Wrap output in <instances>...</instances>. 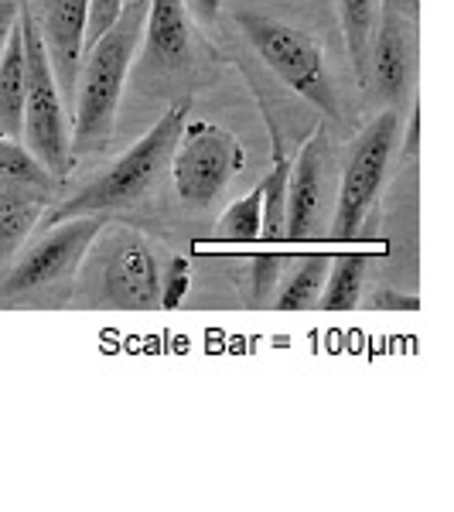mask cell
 <instances>
[{"instance_id": "4316f807", "label": "cell", "mask_w": 454, "mask_h": 512, "mask_svg": "<svg viewBox=\"0 0 454 512\" xmlns=\"http://www.w3.org/2000/svg\"><path fill=\"white\" fill-rule=\"evenodd\" d=\"M403 151H407V158H417V151H420V113L417 110L410 113V127H407V140H403Z\"/></svg>"}, {"instance_id": "ffe728a7", "label": "cell", "mask_w": 454, "mask_h": 512, "mask_svg": "<svg viewBox=\"0 0 454 512\" xmlns=\"http://www.w3.org/2000/svg\"><path fill=\"white\" fill-rule=\"evenodd\" d=\"M260 222H263V195L260 185L250 195L236 198L216 222V239L222 243H257L260 239Z\"/></svg>"}, {"instance_id": "8fae6325", "label": "cell", "mask_w": 454, "mask_h": 512, "mask_svg": "<svg viewBox=\"0 0 454 512\" xmlns=\"http://www.w3.org/2000/svg\"><path fill=\"white\" fill-rule=\"evenodd\" d=\"M294 175L287 181V226L284 239L308 243L318 236V219L328 198V140L325 130H315L308 144L301 147V158L294 164Z\"/></svg>"}, {"instance_id": "2e32d148", "label": "cell", "mask_w": 454, "mask_h": 512, "mask_svg": "<svg viewBox=\"0 0 454 512\" xmlns=\"http://www.w3.org/2000/svg\"><path fill=\"white\" fill-rule=\"evenodd\" d=\"M369 270H373V260L369 256H356L345 253L328 260V277L325 287H321L318 308L325 311H349L362 301V291H366Z\"/></svg>"}, {"instance_id": "d4e9b609", "label": "cell", "mask_w": 454, "mask_h": 512, "mask_svg": "<svg viewBox=\"0 0 454 512\" xmlns=\"http://www.w3.org/2000/svg\"><path fill=\"white\" fill-rule=\"evenodd\" d=\"M24 4H28V0H0V48H4L7 35H11L14 24H18Z\"/></svg>"}, {"instance_id": "44dd1931", "label": "cell", "mask_w": 454, "mask_h": 512, "mask_svg": "<svg viewBox=\"0 0 454 512\" xmlns=\"http://www.w3.org/2000/svg\"><path fill=\"white\" fill-rule=\"evenodd\" d=\"M188 284H192V267L185 256H175L158 277V308H178L188 294Z\"/></svg>"}, {"instance_id": "8992f818", "label": "cell", "mask_w": 454, "mask_h": 512, "mask_svg": "<svg viewBox=\"0 0 454 512\" xmlns=\"http://www.w3.org/2000/svg\"><path fill=\"white\" fill-rule=\"evenodd\" d=\"M239 28L253 45V52L270 65V72H277L284 86H291L311 106H318L325 117L335 120L342 113L332 69H328V59L315 38L277 18H267V14H239Z\"/></svg>"}, {"instance_id": "9a60e30c", "label": "cell", "mask_w": 454, "mask_h": 512, "mask_svg": "<svg viewBox=\"0 0 454 512\" xmlns=\"http://www.w3.org/2000/svg\"><path fill=\"white\" fill-rule=\"evenodd\" d=\"M379 14H383V4H379V0H338V18H342L345 48H349L352 69H356L362 86L369 82V52H373Z\"/></svg>"}, {"instance_id": "6da1fadb", "label": "cell", "mask_w": 454, "mask_h": 512, "mask_svg": "<svg viewBox=\"0 0 454 512\" xmlns=\"http://www.w3.org/2000/svg\"><path fill=\"white\" fill-rule=\"evenodd\" d=\"M147 0H123L117 21L82 48V65L76 79V123H72V154L96 151L106 144L117 123L123 86L130 79L144 31Z\"/></svg>"}, {"instance_id": "7c38bea8", "label": "cell", "mask_w": 454, "mask_h": 512, "mask_svg": "<svg viewBox=\"0 0 454 512\" xmlns=\"http://www.w3.org/2000/svg\"><path fill=\"white\" fill-rule=\"evenodd\" d=\"M417 48H414V28L407 24L396 7H383L379 14V28L373 38V52H369V82L379 99L386 103H403L414 82Z\"/></svg>"}, {"instance_id": "cb8c5ba5", "label": "cell", "mask_w": 454, "mask_h": 512, "mask_svg": "<svg viewBox=\"0 0 454 512\" xmlns=\"http://www.w3.org/2000/svg\"><path fill=\"white\" fill-rule=\"evenodd\" d=\"M373 308H379V311H417L420 301H417V294L379 291V294H373Z\"/></svg>"}, {"instance_id": "ac0fdd59", "label": "cell", "mask_w": 454, "mask_h": 512, "mask_svg": "<svg viewBox=\"0 0 454 512\" xmlns=\"http://www.w3.org/2000/svg\"><path fill=\"white\" fill-rule=\"evenodd\" d=\"M0 185L31 188V192L48 195L55 178L48 175L45 164H41L18 137H0Z\"/></svg>"}, {"instance_id": "7a4b0ae2", "label": "cell", "mask_w": 454, "mask_h": 512, "mask_svg": "<svg viewBox=\"0 0 454 512\" xmlns=\"http://www.w3.org/2000/svg\"><path fill=\"white\" fill-rule=\"evenodd\" d=\"M188 117H192V99H175L164 110V117L127 154H120L103 175L89 181L86 188H79L72 198H65L55 212H48V226L72 216H110V212L134 209L137 202H144L168 175L171 154H175V144Z\"/></svg>"}, {"instance_id": "52a82bcc", "label": "cell", "mask_w": 454, "mask_h": 512, "mask_svg": "<svg viewBox=\"0 0 454 512\" xmlns=\"http://www.w3.org/2000/svg\"><path fill=\"white\" fill-rule=\"evenodd\" d=\"M246 164L243 140L219 123H185L171 154V178L181 205L202 212L226 192Z\"/></svg>"}, {"instance_id": "5bb4252c", "label": "cell", "mask_w": 454, "mask_h": 512, "mask_svg": "<svg viewBox=\"0 0 454 512\" xmlns=\"http://www.w3.org/2000/svg\"><path fill=\"white\" fill-rule=\"evenodd\" d=\"M24 38L21 18L0 48V137H18L24 123Z\"/></svg>"}, {"instance_id": "7402d4cb", "label": "cell", "mask_w": 454, "mask_h": 512, "mask_svg": "<svg viewBox=\"0 0 454 512\" xmlns=\"http://www.w3.org/2000/svg\"><path fill=\"white\" fill-rule=\"evenodd\" d=\"M280 270H284V260L277 253H260L250 260V291H253V304H263L267 297H274Z\"/></svg>"}, {"instance_id": "603a6c76", "label": "cell", "mask_w": 454, "mask_h": 512, "mask_svg": "<svg viewBox=\"0 0 454 512\" xmlns=\"http://www.w3.org/2000/svg\"><path fill=\"white\" fill-rule=\"evenodd\" d=\"M123 11V0H89V21H86V45H93V41L103 35L106 28H110L113 21H117V14Z\"/></svg>"}, {"instance_id": "484cf974", "label": "cell", "mask_w": 454, "mask_h": 512, "mask_svg": "<svg viewBox=\"0 0 454 512\" xmlns=\"http://www.w3.org/2000/svg\"><path fill=\"white\" fill-rule=\"evenodd\" d=\"M185 4H188V11H192L202 24H212V21L219 18L222 0H185Z\"/></svg>"}, {"instance_id": "4fadbf2b", "label": "cell", "mask_w": 454, "mask_h": 512, "mask_svg": "<svg viewBox=\"0 0 454 512\" xmlns=\"http://www.w3.org/2000/svg\"><path fill=\"white\" fill-rule=\"evenodd\" d=\"M48 195L31 188L0 185V267L11 263L45 216Z\"/></svg>"}, {"instance_id": "277c9868", "label": "cell", "mask_w": 454, "mask_h": 512, "mask_svg": "<svg viewBox=\"0 0 454 512\" xmlns=\"http://www.w3.org/2000/svg\"><path fill=\"white\" fill-rule=\"evenodd\" d=\"M21 38H24V123L21 144L45 164L48 175L62 181L72 171V127L65 117V99L55 82L52 62L41 45V35L28 14V4L21 11Z\"/></svg>"}, {"instance_id": "3957f363", "label": "cell", "mask_w": 454, "mask_h": 512, "mask_svg": "<svg viewBox=\"0 0 454 512\" xmlns=\"http://www.w3.org/2000/svg\"><path fill=\"white\" fill-rule=\"evenodd\" d=\"M79 301L89 308L151 311L158 308V253L144 236L106 222L82 256Z\"/></svg>"}, {"instance_id": "9c48e42d", "label": "cell", "mask_w": 454, "mask_h": 512, "mask_svg": "<svg viewBox=\"0 0 454 512\" xmlns=\"http://www.w3.org/2000/svg\"><path fill=\"white\" fill-rule=\"evenodd\" d=\"M137 52L147 79L175 82L192 72V21L185 0H147Z\"/></svg>"}, {"instance_id": "30bf717a", "label": "cell", "mask_w": 454, "mask_h": 512, "mask_svg": "<svg viewBox=\"0 0 454 512\" xmlns=\"http://www.w3.org/2000/svg\"><path fill=\"white\" fill-rule=\"evenodd\" d=\"M28 14L48 52L62 99H72L76 96L82 48H86L89 0H28Z\"/></svg>"}, {"instance_id": "e0dca14e", "label": "cell", "mask_w": 454, "mask_h": 512, "mask_svg": "<svg viewBox=\"0 0 454 512\" xmlns=\"http://www.w3.org/2000/svg\"><path fill=\"white\" fill-rule=\"evenodd\" d=\"M325 277H328V256H321V253L304 256V260L291 270V277L277 280L274 308L277 311L318 308V297H321V287H325Z\"/></svg>"}, {"instance_id": "5b68a950", "label": "cell", "mask_w": 454, "mask_h": 512, "mask_svg": "<svg viewBox=\"0 0 454 512\" xmlns=\"http://www.w3.org/2000/svg\"><path fill=\"white\" fill-rule=\"evenodd\" d=\"M103 226L106 216H72L48 226V233L35 239L21 260L4 270L0 308L41 301V297H52L55 291L69 287V280H76L79 274L89 243L99 236Z\"/></svg>"}, {"instance_id": "ba28073f", "label": "cell", "mask_w": 454, "mask_h": 512, "mask_svg": "<svg viewBox=\"0 0 454 512\" xmlns=\"http://www.w3.org/2000/svg\"><path fill=\"white\" fill-rule=\"evenodd\" d=\"M396 137H400V113H396V106H390L352 144L342 181H338L335 212H332L335 243H349V239L359 236V226L366 222L379 188L386 181V171H390Z\"/></svg>"}, {"instance_id": "d6986e66", "label": "cell", "mask_w": 454, "mask_h": 512, "mask_svg": "<svg viewBox=\"0 0 454 512\" xmlns=\"http://www.w3.org/2000/svg\"><path fill=\"white\" fill-rule=\"evenodd\" d=\"M287 181H291V161L277 158L274 171L260 185L263 195V222H260V239L263 243H280L287 226Z\"/></svg>"}]
</instances>
